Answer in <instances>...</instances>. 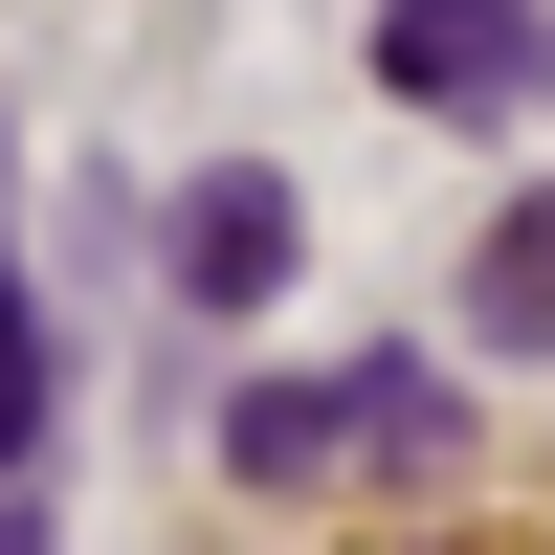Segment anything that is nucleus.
Segmentation results:
<instances>
[{"label":"nucleus","mask_w":555,"mask_h":555,"mask_svg":"<svg viewBox=\"0 0 555 555\" xmlns=\"http://www.w3.org/2000/svg\"><path fill=\"white\" fill-rule=\"evenodd\" d=\"M400 112H555V0H378Z\"/></svg>","instance_id":"1"},{"label":"nucleus","mask_w":555,"mask_h":555,"mask_svg":"<svg viewBox=\"0 0 555 555\" xmlns=\"http://www.w3.org/2000/svg\"><path fill=\"white\" fill-rule=\"evenodd\" d=\"M289 245H311V201H289L267 156H222V178H178V201H156V267H178L201 311H267V289H289Z\"/></svg>","instance_id":"2"},{"label":"nucleus","mask_w":555,"mask_h":555,"mask_svg":"<svg viewBox=\"0 0 555 555\" xmlns=\"http://www.w3.org/2000/svg\"><path fill=\"white\" fill-rule=\"evenodd\" d=\"M467 356L555 378V178H533V201H489V245H467Z\"/></svg>","instance_id":"3"},{"label":"nucleus","mask_w":555,"mask_h":555,"mask_svg":"<svg viewBox=\"0 0 555 555\" xmlns=\"http://www.w3.org/2000/svg\"><path fill=\"white\" fill-rule=\"evenodd\" d=\"M222 467H245V489L356 467V378H245V400H222Z\"/></svg>","instance_id":"4"},{"label":"nucleus","mask_w":555,"mask_h":555,"mask_svg":"<svg viewBox=\"0 0 555 555\" xmlns=\"http://www.w3.org/2000/svg\"><path fill=\"white\" fill-rule=\"evenodd\" d=\"M44 467V311H23V267H0V489Z\"/></svg>","instance_id":"5"},{"label":"nucleus","mask_w":555,"mask_h":555,"mask_svg":"<svg viewBox=\"0 0 555 555\" xmlns=\"http://www.w3.org/2000/svg\"><path fill=\"white\" fill-rule=\"evenodd\" d=\"M356 444H444V378H423V356H356Z\"/></svg>","instance_id":"6"},{"label":"nucleus","mask_w":555,"mask_h":555,"mask_svg":"<svg viewBox=\"0 0 555 555\" xmlns=\"http://www.w3.org/2000/svg\"><path fill=\"white\" fill-rule=\"evenodd\" d=\"M0 555H67V533H44V512H23V489H0Z\"/></svg>","instance_id":"7"}]
</instances>
